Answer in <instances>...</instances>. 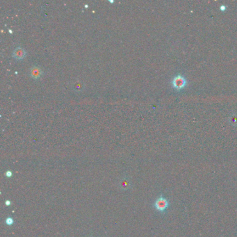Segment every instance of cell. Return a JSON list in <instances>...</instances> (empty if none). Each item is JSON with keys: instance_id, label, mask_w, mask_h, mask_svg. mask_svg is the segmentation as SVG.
Here are the masks:
<instances>
[{"instance_id": "cell-5", "label": "cell", "mask_w": 237, "mask_h": 237, "mask_svg": "<svg viewBox=\"0 0 237 237\" xmlns=\"http://www.w3.org/2000/svg\"><path fill=\"white\" fill-rule=\"evenodd\" d=\"M129 187V182L128 180H122L120 182V187L122 189H127Z\"/></svg>"}, {"instance_id": "cell-3", "label": "cell", "mask_w": 237, "mask_h": 237, "mask_svg": "<svg viewBox=\"0 0 237 237\" xmlns=\"http://www.w3.org/2000/svg\"><path fill=\"white\" fill-rule=\"evenodd\" d=\"M29 74L33 79H38L43 74V70L38 66H33L29 70Z\"/></svg>"}, {"instance_id": "cell-7", "label": "cell", "mask_w": 237, "mask_h": 237, "mask_svg": "<svg viewBox=\"0 0 237 237\" xmlns=\"http://www.w3.org/2000/svg\"><path fill=\"white\" fill-rule=\"evenodd\" d=\"M5 175L7 177H11L12 175H13V173H12L11 170H8V171H6Z\"/></svg>"}, {"instance_id": "cell-9", "label": "cell", "mask_w": 237, "mask_h": 237, "mask_svg": "<svg viewBox=\"0 0 237 237\" xmlns=\"http://www.w3.org/2000/svg\"><path fill=\"white\" fill-rule=\"evenodd\" d=\"M5 204H6V206H10V205L11 204V202L10 201V200H6Z\"/></svg>"}, {"instance_id": "cell-1", "label": "cell", "mask_w": 237, "mask_h": 237, "mask_svg": "<svg viewBox=\"0 0 237 237\" xmlns=\"http://www.w3.org/2000/svg\"><path fill=\"white\" fill-rule=\"evenodd\" d=\"M169 201L168 199L164 197L163 195L156 198L155 202H154V207L155 208L156 211L159 212H165L167 208L169 207Z\"/></svg>"}, {"instance_id": "cell-2", "label": "cell", "mask_w": 237, "mask_h": 237, "mask_svg": "<svg viewBox=\"0 0 237 237\" xmlns=\"http://www.w3.org/2000/svg\"><path fill=\"white\" fill-rule=\"evenodd\" d=\"M187 85V81L182 74H177L172 80V86L175 90L181 91Z\"/></svg>"}, {"instance_id": "cell-4", "label": "cell", "mask_w": 237, "mask_h": 237, "mask_svg": "<svg viewBox=\"0 0 237 237\" xmlns=\"http://www.w3.org/2000/svg\"><path fill=\"white\" fill-rule=\"evenodd\" d=\"M13 57L17 60H22L26 57V51L21 47H17L13 50Z\"/></svg>"}, {"instance_id": "cell-6", "label": "cell", "mask_w": 237, "mask_h": 237, "mask_svg": "<svg viewBox=\"0 0 237 237\" xmlns=\"http://www.w3.org/2000/svg\"><path fill=\"white\" fill-rule=\"evenodd\" d=\"M5 222H6V224L7 225L11 226V225H13V224L14 223V220H13V218L9 217L6 219Z\"/></svg>"}, {"instance_id": "cell-8", "label": "cell", "mask_w": 237, "mask_h": 237, "mask_svg": "<svg viewBox=\"0 0 237 237\" xmlns=\"http://www.w3.org/2000/svg\"><path fill=\"white\" fill-rule=\"evenodd\" d=\"M227 9V6L225 5H223V4H222V5L220 6V10L222 11H225Z\"/></svg>"}]
</instances>
